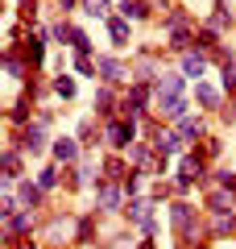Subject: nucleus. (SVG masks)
<instances>
[{
  "label": "nucleus",
  "instance_id": "obj_1",
  "mask_svg": "<svg viewBox=\"0 0 236 249\" xmlns=\"http://www.w3.org/2000/svg\"><path fill=\"white\" fill-rule=\"evenodd\" d=\"M170 229H174L178 249H195L203 241V220L191 199H170Z\"/></svg>",
  "mask_w": 236,
  "mask_h": 249
},
{
  "label": "nucleus",
  "instance_id": "obj_2",
  "mask_svg": "<svg viewBox=\"0 0 236 249\" xmlns=\"http://www.w3.org/2000/svg\"><path fill=\"white\" fill-rule=\"evenodd\" d=\"M207 183H211V175H207V158H203L199 150H186L183 158H178V166H174L170 187L178 191V199H186V196H191V187H207Z\"/></svg>",
  "mask_w": 236,
  "mask_h": 249
},
{
  "label": "nucleus",
  "instance_id": "obj_3",
  "mask_svg": "<svg viewBox=\"0 0 236 249\" xmlns=\"http://www.w3.org/2000/svg\"><path fill=\"white\" fill-rule=\"evenodd\" d=\"M137 142H145V129H141V121H129V116H116V121L104 124V145L112 154H129Z\"/></svg>",
  "mask_w": 236,
  "mask_h": 249
},
{
  "label": "nucleus",
  "instance_id": "obj_4",
  "mask_svg": "<svg viewBox=\"0 0 236 249\" xmlns=\"http://www.w3.org/2000/svg\"><path fill=\"white\" fill-rule=\"evenodd\" d=\"M9 142L13 145H21V154L25 158H42V154H50V145H54V137H50V129L46 124H25V129H9Z\"/></svg>",
  "mask_w": 236,
  "mask_h": 249
},
{
  "label": "nucleus",
  "instance_id": "obj_5",
  "mask_svg": "<svg viewBox=\"0 0 236 249\" xmlns=\"http://www.w3.org/2000/svg\"><path fill=\"white\" fill-rule=\"evenodd\" d=\"M91 196H96V212H100V216H124L129 196H124V187H120V183H112V178H100V183L91 187Z\"/></svg>",
  "mask_w": 236,
  "mask_h": 249
},
{
  "label": "nucleus",
  "instance_id": "obj_6",
  "mask_svg": "<svg viewBox=\"0 0 236 249\" xmlns=\"http://www.w3.org/2000/svg\"><path fill=\"white\" fill-rule=\"evenodd\" d=\"M96 71H100V83H108V88H129L133 83V67L120 58V54H96Z\"/></svg>",
  "mask_w": 236,
  "mask_h": 249
},
{
  "label": "nucleus",
  "instance_id": "obj_7",
  "mask_svg": "<svg viewBox=\"0 0 236 249\" xmlns=\"http://www.w3.org/2000/svg\"><path fill=\"white\" fill-rule=\"evenodd\" d=\"M17 46H21V54H25L29 71H42V67H46V46H50V29H46V25L25 29V37H21Z\"/></svg>",
  "mask_w": 236,
  "mask_h": 249
},
{
  "label": "nucleus",
  "instance_id": "obj_8",
  "mask_svg": "<svg viewBox=\"0 0 236 249\" xmlns=\"http://www.w3.org/2000/svg\"><path fill=\"white\" fill-rule=\"evenodd\" d=\"M0 178H4V187H17L25 175V154H21V145L4 142V150H0Z\"/></svg>",
  "mask_w": 236,
  "mask_h": 249
},
{
  "label": "nucleus",
  "instance_id": "obj_9",
  "mask_svg": "<svg viewBox=\"0 0 236 249\" xmlns=\"http://www.w3.org/2000/svg\"><path fill=\"white\" fill-rule=\"evenodd\" d=\"M87 158V150L79 145V137H54V145H50V162H58L62 170H70V166H79V162Z\"/></svg>",
  "mask_w": 236,
  "mask_h": 249
},
{
  "label": "nucleus",
  "instance_id": "obj_10",
  "mask_svg": "<svg viewBox=\"0 0 236 249\" xmlns=\"http://www.w3.org/2000/svg\"><path fill=\"white\" fill-rule=\"evenodd\" d=\"M157 25H162V34H183V29H199L195 25V9H186V4H170L162 17H157Z\"/></svg>",
  "mask_w": 236,
  "mask_h": 249
},
{
  "label": "nucleus",
  "instance_id": "obj_11",
  "mask_svg": "<svg viewBox=\"0 0 236 249\" xmlns=\"http://www.w3.org/2000/svg\"><path fill=\"white\" fill-rule=\"evenodd\" d=\"M166 96H191V79L183 71H162L153 79V100H166Z\"/></svg>",
  "mask_w": 236,
  "mask_h": 249
},
{
  "label": "nucleus",
  "instance_id": "obj_12",
  "mask_svg": "<svg viewBox=\"0 0 236 249\" xmlns=\"http://www.w3.org/2000/svg\"><path fill=\"white\" fill-rule=\"evenodd\" d=\"M174 129H178V137H183L186 145H203V142L211 137V133H207V112H191V116H183Z\"/></svg>",
  "mask_w": 236,
  "mask_h": 249
},
{
  "label": "nucleus",
  "instance_id": "obj_13",
  "mask_svg": "<svg viewBox=\"0 0 236 249\" xmlns=\"http://www.w3.org/2000/svg\"><path fill=\"white\" fill-rule=\"evenodd\" d=\"M203 212L207 216H236V196L224 187H207L203 191Z\"/></svg>",
  "mask_w": 236,
  "mask_h": 249
},
{
  "label": "nucleus",
  "instance_id": "obj_14",
  "mask_svg": "<svg viewBox=\"0 0 236 249\" xmlns=\"http://www.w3.org/2000/svg\"><path fill=\"white\" fill-rule=\"evenodd\" d=\"M153 212H157V204L149 196H133L129 204H124V224H129V229H145V220Z\"/></svg>",
  "mask_w": 236,
  "mask_h": 249
},
{
  "label": "nucleus",
  "instance_id": "obj_15",
  "mask_svg": "<svg viewBox=\"0 0 236 249\" xmlns=\"http://www.w3.org/2000/svg\"><path fill=\"white\" fill-rule=\"evenodd\" d=\"M75 137H79V145L83 150H96V145H104V121H96V116H79V124H75Z\"/></svg>",
  "mask_w": 236,
  "mask_h": 249
},
{
  "label": "nucleus",
  "instance_id": "obj_16",
  "mask_svg": "<svg viewBox=\"0 0 236 249\" xmlns=\"http://www.w3.org/2000/svg\"><path fill=\"white\" fill-rule=\"evenodd\" d=\"M195 104H199L207 116H219L228 100H224V91H219V88H211V83L203 79V83H195Z\"/></svg>",
  "mask_w": 236,
  "mask_h": 249
},
{
  "label": "nucleus",
  "instance_id": "obj_17",
  "mask_svg": "<svg viewBox=\"0 0 236 249\" xmlns=\"http://www.w3.org/2000/svg\"><path fill=\"white\" fill-rule=\"evenodd\" d=\"M4 75H9L13 83H29V79H34L25 54H21V46H4Z\"/></svg>",
  "mask_w": 236,
  "mask_h": 249
},
{
  "label": "nucleus",
  "instance_id": "obj_18",
  "mask_svg": "<svg viewBox=\"0 0 236 249\" xmlns=\"http://www.w3.org/2000/svg\"><path fill=\"white\" fill-rule=\"evenodd\" d=\"M116 13H120L129 25H145V21H157L153 4H145V0H120V4H116Z\"/></svg>",
  "mask_w": 236,
  "mask_h": 249
},
{
  "label": "nucleus",
  "instance_id": "obj_19",
  "mask_svg": "<svg viewBox=\"0 0 236 249\" xmlns=\"http://www.w3.org/2000/svg\"><path fill=\"white\" fill-rule=\"evenodd\" d=\"M13 191H17L21 208H29V212H42V208H46V191L37 187V178H21V183L13 187Z\"/></svg>",
  "mask_w": 236,
  "mask_h": 249
},
{
  "label": "nucleus",
  "instance_id": "obj_20",
  "mask_svg": "<svg viewBox=\"0 0 236 249\" xmlns=\"http://www.w3.org/2000/svg\"><path fill=\"white\" fill-rule=\"evenodd\" d=\"M104 29H108V42H112V50H129V42H133V25L120 17V13H112V17L104 21Z\"/></svg>",
  "mask_w": 236,
  "mask_h": 249
},
{
  "label": "nucleus",
  "instance_id": "obj_21",
  "mask_svg": "<svg viewBox=\"0 0 236 249\" xmlns=\"http://www.w3.org/2000/svg\"><path fill=\"white\" fill-rule=\"evenodd\" d=\"M207 67H211V58H207V54H199V50H191V54H183V58H178V71H183L191 83H203Z\"/></svg>",
  "mask_w": 236,
  "mask_h": 249
},
{
  "label": "nucleus",
  "instance_id": "obj_22",
  "mask_svg": "<svg viewBox=\"0 0 236 249\" xmlns=\"http://www.w3.org/2000/svg\"><path fill=\"white\" fill-rule=\"evenodd\" d=\"M96 208L91 212H83V216H75V241L79 245H100V229H96Z\"/></svg>",
  "mask_w": 236,
  "mask_h": 249
},
{
  "label": "nucleus",
  "instance_id": "obj_23",
  "mask_svg": "<svg viewBox=\"0 0 236 249\" xmlns=\"http://www.w3.org/2000/svg\"><path fill=\"white\" fill-rule=\"evenodd\" d=\"M46 29H50V42H54V46H67V50L75 46V34H79V25H70L67 17H58L54 25H46Z\"/></svg>",
  "mask_w": 236,
  "mask_h": 249
},
{
  "label": "nucleus",
  "instance_id": "obj_24",
  "mask_svg": "<svg viewBox=\"0 0 236 249\" xmlns=\"http://www.w3.org/2000/svg\"><path fill=\"white\" fill-rule=\"evenodd\" d=\"M62 175H67V170H62L58 166V162H46V166L42 170H37V187H42V191H46V196H50V191H58V183H62Z\"/></svg>",
  "mask_w": 236,
  "mask_h": 249
},
{
  "label": "nucleus",
  "instance_id": "obj_25",
  "mask_svg": "<svg viewBox=\"0 0 236 249\" xmlns=\"http://www.w3.org/2000/svg\"><path fill=\"white\" fill-rule=\"evenodd\" d=\"M50 88H54V96H58V100H67V104L79 96V83H75V75H67V71H58V75H54V79H50Z\"/></svg>",
  "mask_w": 236,
  "mask_h": 249
},
{
  "label": "nucleus",
  "instance_id": "obj_26",
  "mask_svg": "<svg viewBox=\"0 0 236 249\" xmlns=\"http://www.w3.org/2000/svg\"><path fill=\"white\" fill-rule=\"evenodd\" d=\"M232 232H236V216H211V224H207L211 241H224V237H232Z\"/></svg>",
  "mask_w": 236,
  "mask_h": 249
},
{
  "label": "nucleus",
  "instance_id": "obj_27",
  "mask_svg": "<svg viewBox=\"0 0 236 249\" xmlns=\"http://www.w3.org/2000/svg\"><path fill=\"white\" fill-rule=\"evenodd\" d=\"M207 187H224V191H232V196H236V170L216 166V170H211V183H207ZM207 187H203V191H207Z\"/></svg>",
  "mask_w": 236,
  "mask_h": 249
},
{
  "label": "nucleus",
  "instance_id": "obj_28",
  "mask_svg": "<svg viewBox=\"0 0 236 249\" xmlns=\"http://www.w3.org/2000/svg\"><path fill=\"white\" fill-rule=\"evenodd\" d=\"M203 25H207V29H216V34H224V29H232V25H236V17H232L228 9H211V17L203 21Z\"/></svg>",
  "mask_w": 236,
  "mask_h": 249
},
{
  "label": "nucleus",
  "instance_id": "obj_29",
  "mask_svg": "<svg viewBox=\"0 0 236 249\" xmlns=\"http://www.w3.org/2000/svg\"><path fill=\"white\" fill-rule=\"evenodd\" d=\"M83 13L96 17V21H108L112 17V0H83Z\"/></svg>",
  "mask_w": 236,
  "mask_h": 249
},
{
  "label": "nucleus",
  "instance_id": "obj_30",
  "mask_svg": "<svg viewBox=\"0 0 236 249\" xmlns=\"http://www.w3.org/2000/svg\"><path fill=\"white\" fill-rule=\"evenodd\" d=\"M219 88H224V96L236 91V58L232 62H219Z\"/></svg>",
  "mask_w": 236,
  "mask_h": 249
},
{
  "label": "nucleus",
  "instance_id": "obj_31",
  "mask_svg": "<svg viewBox=\"0 0 236 249\" xmlns=\"http://www.w3.org/2000/svg\"><path fill=\"white\" fill-rule=\"evenodd\" d=\"M195 150H199L207 162H219V154H224V137H216V133H211L207 142H203V145H195Z\"/></svg>",
  "mask_w": 236,
  "mask_h": 249
},
{
  "label": "nucleus",
  "instance_id": "obj_32",
  "mask_svg": "<svg viewBox=\"0 0 236 249\" xmlns=\"http://www.w3.org/2000/svg\"><path fill=\"white\" fill-rule=\"evenodd\" d=\"M75 75H83V79H96V83H100L96 58H83V54H75Z\"/></svg>",
  "mask_w": 236,
  "mask_h": 249
},
{
  "label": "nucleus",
  "instance_id": "obj_33",
  "mask_svg": "<svg viewBox=\"0 0 236 249\" xmlns=\"http://www.w3.org/2000/svg\"><path fill=\"white\" fill-rule=\"evenodd\" d=\"M17 13H21V21H25V29H37L34 25V21H37V0H21Z\"/></svg>",
  "mask_w": 236,
  "mask_h": 249
},
{
  "label": "nucleus",
  "instance_id": "obj_34",
  "mask_svg": "<svg viewBox=\"0 0 236 249\" xmlns=\"http://www.w3.org/2000/svg\"><path fill=\"white\" fill-rule=\"evenodd\" d=\"M141 178H145L141 170H129V178L120 183V187H124V196H129V199H133V196H141Z\"/></svg>",
  "mask_w": 236,
  "mask_h": 249
},
{
  "label": "nucleus",
  "instance_id": "obj_35",
  "mask_svg": "<svg viewBox=\"0 0 236 249\" xmlns=\"http://www.w3.org/2000/svg\"><path fill=\"white\" fill-rule=\"evenodd\" d=\"M54 121H58V108H54V104H37V124H46V129H50Z\"/></svg>",
  "mask_w": 236,
  "mask_h": 249
},
{
  "label": "nucleus",
  "instance_id": "obj_36",
  "mask_svg": "<svg viewBox=\"0 0 236 249\" xmlns=\"http://www.w3.org/2000/svg\"><path fill=\"white\" fill-rule=\"evenodd\" d=\"M157 232H162V220H157V212L145 220V229H141V237H149V241H157Z\"/></svg>",
  "mask_w": 236,
  "mask_h": 249
},
{
  "label": "nucleus",
  "instance_id": "obj_37",
  "mask_svg": "<svg viewBox=\"0 0 236 249\" xmlns=\"http://www.w3.org/2000/svg\"><path fill=\"white\" fill-rule=\"evenodd\" d=\"M137 249H157V241H149V237H141V241H137Z\"/></svg>",
  "mask_w": 236,
  "mask_h": 249
},
{
  "label": "nucleus",
  "instance_id": "obj_38",
  "mask_svg": "<svg viewBox=\"0 0 236 249\" xmlns=\"http://www.w3.org/2000/svg\"><path fill=\"white\" fill-rule=\"evenodd\" d=\"M145 4H153V9H162V13L170 9V0H145Z\"/></svg>",
  "mask_w": 236,
  "mask_h": 249
},
{
  "label": "nucleus",
  "instance_id": "obj_39",
  "mask_svg": "<svg viewBox=\"0 0 236 249\" xmlns=\"http://www.w3.org/2000/svg\"><path fill=\"white\" fill-rule=\"evenodd\" d=\"M17 249H37V241L29 237V241H17Z\"/></svg>",
  "mask_w": 236,
  "mask_h": 249
},
{
  "label": "nucleus",
  "instance_id": "obj_40",
  "mask_svg": "<svg viewBox=\"0 0 236 249\" xmlns=\"http://www.w3.org/2000/svg\"><path fill=\"white\" fill-rule=\"evenodd\" d=\"M96 249H116V245H112V241H100V245H96Z\"/></svg>",
  "mask_w": 236,
  "mask_h": 249
},
{
  "label": "nucleus",
  "instance_id": "obj_41",
  "mask_svg": "<svg viewBox=\"0 0 236 249\" xmlns=\"http://www.w3.org/2000/svg\"><path fill=\"white\" fill-rule=\"evenodd\" d=\"M195 249H211V241H199V245H195Z\"/></svg>",
  "mask_w": 236,
  "mask_h": 249
},
{
  "label": "nucleus",
  "instance_id": "obj_42",
  "mask_svg": "<svg viewBox=\"0 0 236 249\" xmlns=\"http://www.w3.org/2000/svg\"><path fill=\"white\" fill-rule=\"evenodd\" d=\"M116 4H120V0H116Z\"/></svg>",
  "mask_w": 236,
  "mask_h": 249
}]
</instances>
